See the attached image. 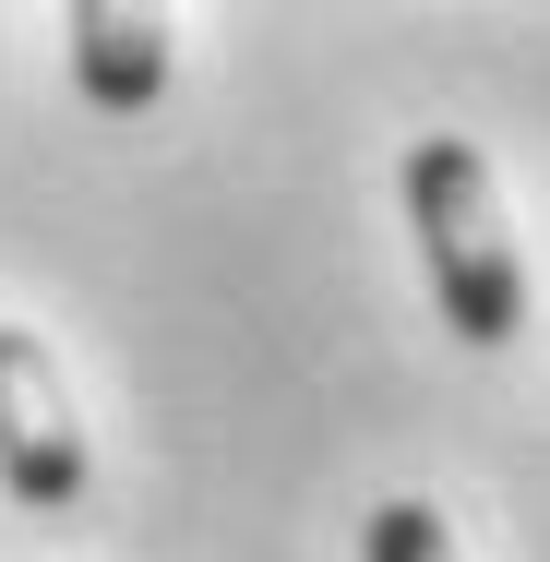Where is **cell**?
I'll return each mask as SVG.
<instances>
[{
    "mask_svg": "<svg viewBox=\"0 0 550 562\" xmlns=\"http://www.w3.org/2000/svg\"><path fill=\"white\" fill-rule=\"evenodd\" d=\"M407 227L431 263V300L467 347H515L527 336V251L503 227V180L467 132H419L407 144Z\"/></svg>",
    "mask_w": 550,
    "mask_h": 562,
    "instance_id": "1",
    "label": "cell"
},
{
    "mask_svg": "<svg viewBox=\"0 0 550 562\" xmlns=\"http://www.w3.org/2000/svg\"><path fill=\"white\" fill-rule=\"evenodd\" d=\"M0 491L36 503V515L85 503V419H72V383H60L48 336H24V324H0Z\"/></svg>",
    "mask_w": 550,
    "mask_h": 562,
    "instance_id": "2",
    "label": "cell"
},
{
    "mask_svg": "<svg viewBox=\"0 0 550 562\" xmlns=\"http://www.w3.org/2000/svg\"><path fill=\"white\" fill-rule=\"evenodd\" d=\"M60 36H72V85H85L109 120H132V109H156V97H168V48H180V24H168V12L72 0V12H60Z\"/></svg>",
    "mask_w": 550,
    "mask_h": 562,
    "instance_id": "3",
    "label": "cell"
},
{
    "mask_svg": "<svg viewBox=\"0 0 550 562\" xmlns=\"http://www.w3.org/2000/svg\"><path fill=\"white\" fill-rule=\"evenodd\" d=\"M371 562H454V527H442L419 491H395V503L371 515Z\"/></svg>",
    "mask_w": 550,
    "mask_h": 562,
    "instance_id": "4",
    "label": "cell"
}]
</instances>
